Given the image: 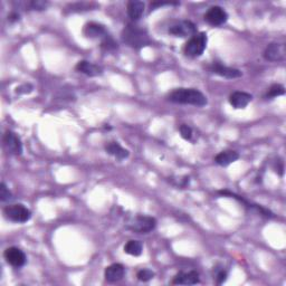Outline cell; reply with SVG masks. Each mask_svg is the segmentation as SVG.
I'll return each mask as SVG.
<instances>
[{
	"label": "cell",
	"mask_w": 286,
	"mask_h": 286,
	"mask_svg": "<svg viewBox=\"0 0 286 286\" xmlns=\"http://www.w3.org/2000/svg\"><path fill=\"white\" fill-rule=\"evenodd\" d=\"M125 274V268L122 264H112L105 268L104 277L106 282L116 283L123 278Z\"/></svg>",
	"instance_id": "obj_12"
},
{
	"label": "cell",
	"mask_w": 286,
	"mask_h": 286,
	"mask_svg": "<svg viewBox=\"0 0 286 286\" xmlns=\"http://www.w3.org/2000/svg\"><path fill=\"white\" fill-rule=\"evenodd\" d=\"M33 91V86L31 84H24L16 89V92L18 94H28Z\"/></svg>",
	"instance_id": "obj_26"
},
{
	"label": "cell",
	"mask_w": 286,
	"mask_h": 286,
	"mask_svg": "<svg viewBox=\"0 0 286 286\" xmlns=\"http://www.w3.org/2000/svg\"><path fill=\"white\" fill-rule=\"evenodd\" d=\"M47 3L45 2H32L29 4V7L34 11H43V9H45L47 7Z\"/></svg>",
	"instance_id": "obj_25"
},
{
	"label": "cell",
	"mask_w": 286,
	"mask_h": 286,
	"mask_svg": "<svg viewBox=\"0 0 286 286\" xmlns=\"http://www.w3.org/2000/svg\"><path fill=\"white\" fill-rule=\"evenodd\" d=\"M4 215L8 220L18 222V224H24V222H27L31 219L32 212L22 203H15V205L5 207Z\"/></svg>",
	"instance_id": "obj_5"
},
{
	"label": "cell",
	"mask_w": 286,
	"mask_h": 286,
	"mask_svg": "<svg viewBox=\"0 0 286 286\" xmlns=\"http://www.w3.org/2000/svg\"><path fill=\"white\" fill-rule=\"evenodd\" d=\"M137 277L139 280H141V282H148V280L152 279L154 277V273L151 269H147V268L141 269L138 272Z\"/></svg>",
	"instance_id": "obj_22"
},
{
	"label": "cell",
	"mask_w": 286,
	"mask_h": 286,
	"mask_svg": "<svg viewBox=\"0 0 286 286\" xmlns=\"http://www.w3.org/2000/svg\"><path fill=\"white\" fill-rule=\"evenodd\" d=\"M105 151L108 152L110 156H113L118 160L127 159L130 154L128 150L121 147L118 142H109L105 145Z\"/></svg>",
	"instance_id": "obj_18"
},
{
	"label": "cell",
	"mask_w": 286,
	"mask_h": 286,
	"mask_svg": "<svg viewBox=\"0 0 286 286\" xmlns=\"http://www.w3.org/2000/svg\"><path fill=\"white\" fill-rule=\"evenodd\" d=\"M238 158L239 154L234 151V150H225V151H221L220 153L217 154L215 161L221 167H227L229 166L230 163L235 162L236 160H238Z\"/></svg>",
	"instance_id": "obj_17"
},
{
	"label": "cell",
	"mask_w": 286,
	"mask_h": 286,
	"mask_svg": "<svg viewBox=\"0 0 286 286\" xmlns=\"http://www.w3.org/2000/svg\"><path fill=\"white\" fill-rule=\"evenodd\" d=\"M125 226L129 230L137 232V234H149L150 231L156 228L157 220L153 217L138 215L131 217Z\"/></svg>",
	"instance_id": "obj_3"
},
{
	"label": "cell",
	"mask_w": 286,
	"mask_h": 286,
	"mask_svg": "<svg viewBox=\"0 0 286 286\" xmlns=\"http://www.w3.org/2000/svg\"><path fill=\"white\" fill-rule=\"evenodd\" d=\"M228 19V14L226 13L224 8L219 6H214L208 9V12L205 15V21L211 26H221Z\"/></svg>",
	"instance_id": "obj_6"
},
{
	"label": "cell",
	"mask_w": 286,
	"mask_h": 286,
	"mask_svg": "<svg viewBox=\"0 0 286 286\" xmlns=\"http://www.w3.org/2000/svg\"><path fill=\"white\" fill-rule=\"evenodd\" d=\"M198 283H199V274L196 270L180 272L172 279V284L176 285H195Z\"/></svg>",
	"instance_id": "obj_13"
},
{
	"label": "cell",
	"mask_w": 286,
	"mask_h": 286,
	"mask_svg": "<svg viewBox=\"0 0 286 286\" xmlns=\"http://www.w3.org/2000/svg\"><path fill=\"white\" fill-rule=\"evenodd\" d=\"M226 277H227V273L225 272L224 269H221L219 273H218L216 275V280H217V283L218 284H222L226 280Z\"/></svg>",
	"instance_id": "obj_27"
},
{
	"label": "cell",
	"mask_w": 286,
	"mask_h": 286,
	"mask_svg": "<svg viewBox=\"0 0 286 286\" xmlns=\"http://www.w3.org/2000/svg\"><path fill=\"white\" fill-rule=\"evenodd\" d=\"M179 131H180L181 137L185 140H190L191 139V137H192V130H191L190 127H189V125H187V124L180 125V128H179Z\"/></svg>",
	"instance_id": "obj_24"
},
{
	"label": "cell",
	"mask_w": 286,
	"mask_h": 286,
	"mask_svg": "<svg viewBox=\"0 0 286 286\" xmlns=\"http://www.w3.org/2000/svg\"><path fill=\"white\" fill-rule=\"evenodd\" d=\"M207 34L206 33H196L185 45V54L189 57H199L203 54L207 47Z\"/></svg>",
	"instance_id": "obj_4"
},
{
	"label": "cell",
	"mask_w": 286,
	"mask_h": 286,
	"mask_svg": "<svg viewBox=\"0 0 286 286\" xmlns=\"http://www.w3.org/2000/svg\"><path fill=\"white\" fill-rule=\"evenodd\" d=\"M12 198H13V195H12L11 190H9L7 186L3 182L2 186H0V199L5 202V201H9Z\"/></svg>",
	"instance_id": "obj_23"
},
{
	"label": "cell",
	"mask_w": 286,
	"mask_h": 286,
	"mask_svg": "<svg viewBox=\"0 0 286 286\" xmlns=\"http://www.w3.org/2000/svg\"><path fill=\"white\" fill-rule=\"evenodd\" d=\"M196 25L190 21L179 22L169 28V34H171V35L176 37H192L196 34Z\"/></svg>",
	"instance_id": "obj_7"
},
{
	"label": "cell",
	"mask_w": 286,
	"mask_h": 286,
	"mask_svg": "<svg viewBox=\"0 0 286 286\" xmlns=\"http://www.w3.org/2000/svg\"><path fill=\"white\" fill-rule=\"evenodd\" d=\"M122 41L128 46L139 50L150 44V38L145 29L135 25H128L122 32Z\"/></svg>",
	"instance_id": "obj_2"
},
{
	"label": "cell",
	"mask_w": 286,
	"mask_h": 286,
	"mask_svg": "<svg viewBox=\"0 0 286 286\" xmlns=\"http://www.w3.org/2000/svg\"><path fill=\"white\" fill-rule=\"evenodd\" d=\"M128 15L132 21H139L144 13V4L139 0H131L128 3Z\"/></svg>",
	"instance_id": "obj_19"
},
{
	"label": "cell",
	"mask_w": 286,
	"mask_h": 286,
	"mask_svg": "<svg viewBox=\"0 0 286 286\" xmlns=\"http://www.w3.org/2000/svg\"><path fill=\"white\" fill-rule=\"evenodd\" d=\"M264 57L269 62H282L286 57V48L284 44L273 43L266 47Z\"/></svg>",
	"instance_id": "obj_10"
},
{
	"label": "cell",
	"mask_w": 286,
	"mask_h": 286,
	"mask_svg": "<svg viewBox=\"0 0 286 286\" xmlns=\"http://www.w3.org/2000/svg\"><path fill=\"white\" fill-rule=\"evenodd\" d=\"M285 94V89L283 85L280 84H274L267 92L268 98H277V96L284 95Z\"/></svg>",
	"instance_id": "obj_21"
},
{
	"label": "cell",
	"mask_w": 286,
	"mask_h": 286,
	"mask_svg": "<svg viewBox=\"0 0 286 286\" xmlns=\"http://www.w3.org/2000/svg\"><path fill=\"white\" fill-rule=\"evenodd\" d=\"M168 100L172 103L186 104L193 106H205L207 104V98L200 91L196 89H176L168 96Z\"/></svg>",
	"instance_id": "obj_1"
},
{
	"label": "cell",
	"mask_w": 286,
	"mask_h": 286,
	"mask_svg": "<svg viewBox=\"0 0 286 286\" xmlns=\"http://www.w3.org/2000/svg\"><path fill=\"white\" fill-rule=\"evenodd\" d=\"M76 71L80 73H83V74L91 76V77L100 76L102 75V73H103V70H102L100 66L95 65L91 62H87V61H81L77 63Z\"/></svg>",
	"instance_id": "obj_15"
},
{
	"label": "cell",
	"mask_w": 286,
	"mask_h": 286,
	"mask_svg": "<svg viewBox=\"0 0 286 286\" xmlns=\"http://www.w3.org/2000/svg\"><path fill=\"white\" fill-rule=\"evenodd\" d=\"M4 145L7 149V151L14 154V156H21L23 153V144L21 139H19L16 133L12 131H7L4 135Z\"/></svg>",
	"instance_id": "obj_9"
},
{
	"label": "cell",
	"mask_w": 286,
	"mask_h": 286,
	"mask_svg": "<svg viewBox=\"0 0 286 286\" xmlns=\"http://www.w3.org/2000/svg\"><path fill=\"white\" fill-rule=\"evenodd\" d=\"M143 245L140 240H129L124 246V251L129 255L140 256L142 254Z\"/></svg>",
	"instance_id": "obj_20"
},
{
	"label": "cell",
	"mask_w": 286,
	"mask_h": 286,
	"mask_svg": "<svg viewBox=\"0 0 286 286\" xmlns=\"http://www.w3.org/2000/svg\"><path fill=\"white\" fill-rule=\"evenodd\" d=\"M84 35L89 38H105L108 36L105 27L98 23H89L84 27Z\"/></svg>",
	"instance_id": "obj_16"
},
{
	"label": "cell",
	"mask_w": 286,
	"mask_h": 286,
	"mask_svg": "<svg viewBox=\"0 0 286 286\" xmlns=\"http://www.w3.org/2000/svg\"><path fill=\"white\" fill-rule=\"evenodd\" d=\"M210 71L212 73H215V74H217V75H219L221 77H225V79H229V80L238 79V77L243 75V73H241L239 70L225 66V65L220 64V63H214V64H212L210 67Z\"/></svg>",
	"instance_id": "obj_11"
},
{
	"label": "cell",
	"mask_w": 286,
	"mask_h": 286,
	"mask_svg": "<svg viewBox=\"0 0 286 286\" xmlns=\"http://www.w3.org/2000/svg\"><path fill=\"white\" fill-rule=\"evenodd\" d=\"M251 100H253V96L249 93L240 91L235 92L229 96V103L235 109H245L250 103Z\"/></svg>",
	"instance_id": "obj_14"
},
{
	"label": "cell",
	"mask_w": 286,
	"mask_h": 286,
	"mask_svg": "<svg viewBox=\"0 0 286 286\" xmlns=\"http://www.w3.org/2000/svg\"><path fill=\"white\" fill-rule=\"evenodd\" d=\"M4 257L7 260L8 264H11L14 267H23L26 263V255L22 249L18 247H9L4 253Z\"/></svg>",
	"instance_id": "obj_8"
}]
</instances>
